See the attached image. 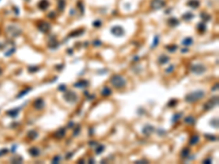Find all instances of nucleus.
I'll use <instances>...</instances> for the list:
<instances>
[{
  "label": "nucleus",
  "instance_id": "obj_54",
  "mask_svg": "<svg viewBox=\"0 0 219 164\" xmlns=\"http://www.w3.org/2000/svg\"><path fill=\"white\" fill-rule=\"evenodd\" d=\"M93 133H94V129L93 128H90V129H89V135L91 136V135H93Z\"/></svg>",
  "mask_w": 219,
  "mask_h": 164
},
{
  "label": "nucleus",
  "instance_id": "obj_57",
  "mask_svg": "<svg viewBox=\"0 0 219 164\" xmlns=\"http://www.w3.org/2000/svg\"><path fill=\"white\" fill-rule=\"evenodd\" d=\"M204 163H211V159H206V160H204Z\"/></svg>",
  "mask_w": 219,
  "mask_h": 164
},
{
  "label": "nucleus",
  "instance_id": "obj_41",
  "mask_svg": "<svg viewBox=\"0 0 219 164\" xmlns=\"http://www.w3.org/2000/svg\"><path fill=\"white\" fill-rule=\"evenodd\" d=\"M77 32H78V31H76V32L74 31V33H71L70 36H79V35H82L83 33H84V30H80L79 33H77Z\"/></svg>",
  "mask_w": 219,
  "mask_h": 164
},
{
  "label": "nucleus",
  "instance_id": "obj_20",
  "mask_svg": "<svg viewBox=\"0 0 219 164\" xmlns=\"http://www.w3.org/2000/svg\"><path fill=\"white\" fill-rule=\"evenodd\" d=\"M187 6L191 7L193 9H196L199 7V1L198 0H188L187 1Z\"/></svg>",
  "mask_w": 219,
  "mask_h": 164
},
{
  "label": "nucleus",
  "instance_id": "obj_32",
  "mask_svg": "<svg viewBox=\"0 0 219 164\" xmlns=\"http://www.w3.org/2000/svg\"><path fill=\"white\" fill-rule=\"evenodd\" d=\"M200 18H202L203 20H204L203 22H205V23H207L208 21H209V20L211 19L209 14H208V13H204V12H203V13H200Z\"/></svg>",
  "mask_w": 219,
  "mask_h": 164
},
{
  "label": "nucleus",
  "instance_id": "obj_13",
  "mask_svg": "<svg viewBox=\"0 0 219 164\" xmlns=\"http://www.w3.org/2000/svg\"><path fill=\"white\" fill-rule=\"evenodd\" d=\"M37 7H38L40 10L45 11L46 9H48V7H49V1L48 0H41L40 2H38V5H37Z\"/></svg>",
  "mask_w": 219,
  "mask_h": 164
},
{
  "label": "nucleus",
  "instance_id": "obj_52",
  "mask_svg": "<svg viewBox=\"0 0 219 164\" xmlns=\"http://www.w3.org/2000/svg\"><path fill=\"white\" fill-rule=\"evenodd\" d=\"M188 50H190V49H188L187 47H185V48H183V49H181V51H182L183 54H186V53H188Z\"/></svg>",
  "mask_w": 219,
  "mask_h": 164
},
{
  "label": "nucleus",
  "instance_id": "obj_40",
  "mask_svg": "<svg viewBox=\"0 0 219 164\" xmlns=\"http://www.w3.org/2000/svg\"><path fill=\"white\" fill-rule=\"evenodd\" d=\"M92 25H93L94 27H101V26H102V21L95 20L93 23H92Z\"/></svg>",
  "mask_w": 219,
  "mask_h": 164
},
{
  "label": "nucleus",
  "instance_id": "obj_14",
  "mask_svg": "<svg viewBox=\"0 0 219 164\" xmlns=\"http://www.w3.org/2000/svg\"><path fill=\"white\" fill-rule=\"evenodd\" d=\"M65 136H66V129L65 128H63V127L59 128V129L54 133V137L56 139H63Z\"/></svg>",
  "mask_w": 219,
  "mask_h": 164
},
{
  "label": "nucleus",
  "instance_id": "obj_21",
  "mask_svg": "<svg viewBox=\"0 0 219 164\" xmlns=\"http://www.w3.org/2000/svg\"><path fill=\"white\" fill-rule=\"evenodd\" d=\"M182 116H183V113H182V112H180V113H175L173 116H172V119H171V122L173 123V124H174V123H177V122H179L180 119L182 118Z\"/></svg>",
  "mask_w": 219,
  "mask_h": 164
},
{
  "label": "nucleus",
  "instance_id": "obj_59",
  "mask_svg": "<svg viewBox=\"0 0 219 164\" xmlns=\"http://www.w3.org/2000/svg\"><path fill=\"white\" fill-rule=\"evenodd\" d=\"M7 152V150H2V151H0V155H2V153H6Z\"/></svg>",
  "mask_w": 219,
  "mask_h": 164
},
{
  "label": "nucleus",
  "instance_id": "obj_22",
  "mask_svg": "<svg viewBox=\"0 0 219 164\" xmlns=\"http://www.w3.org/2000/svg\"><path fill=\"white\" fill-rule=\"evenodd\" d=\"M184 123L187 125H194L195 123H196V119H195V117L194 116H187L184 118Z\"/></svg>",
  "mask_w": 219,
  "mask_h": 164
},
{
  "label": "nucleus",
  "instance_id": "obj_16",
  "mask_svg": "<svg viewBox=\"0 0 219 164\" xmlns=\"http://www.w3.org/2000/svg\"><path fill=\"white\" fill-rule=\"evenodd\" d=\"M198 142H199V136L198 135H194V136H192L191 138H190L188 144H190L191 147H193V146H196Z\"/></svg>",
  "mask_w": 219,
  "mask_h": 164
},
{
  "label": "nucleus",
  "instance_id": "obj_48",
  "mask_svg": "<svg viewBox=\"0 0 219 164\" xmlns=\"http://www.w3.org/2000/svg\"><path fill=\"white\" fill-rule=\"evenodd\" d=\"M47 18H48V19H55V18H56V13H55V12H51L49 14H47Z\"/></svg>",
  "mask_w": 219,
  "mask_h": 164
},
{
  "label": "nucleus",
  "instance_id": "obj_26",
  "mask_svg": "<svg viewBox=\"0 0 219 164\" xmlns=\"http://www.w3.org/2000/svg\"><path fill=\"white\" fill-rule=\"evenodd\" d=\"M194 18V14L192 13V12H186V13H184L182 15V19L184 21H190V20H192Z\"/></svg>",
  "mask_w": 219,
  "mask_h": 164
},
{
  "label": "nucleus",
  "instance_id": "obj_17",
  "mask_svg": "<svg viewBox=\"0 0 219 164\" xmlns=\"http://www.w3.org/2000/svg\"><path fill=\"white\" fill-rule=\"evenodd\" d=\"M112 94V89H110V87H104V88L101 90V95L104 96V97H107Z\"/></svg>",
  "mask_w": 219,
  "mask_h": 164
},
{
  "label": "nucleus",
  "instance_id": "obj_29",
  "mask_svg": "<svg viewBox=\"0 0 219 164\" xmlns=\"http://www.w3.org/2000/svg\"><path fill=\"white\" fill-rule=\"evenodd\" d=\"M58 10L59 11H64V9H65V6H66V0H58Z\"/></svg>",
  "mask_w": 219,
  "mask_h": 164
},
{
  "label": "nucleus",
  "instance_id": "obj_19",
  "mask_svg": "<svg viewBox=\"0 0 219 164\" xmlns=\"http://www.w3.org/2000/svg\"><path fill=\"white\" fill-rule=\"evenodd\" d=\"M58 43H57V40L55 38V37H53L51 41L48 42V47L51 48V49H55V48H57L58 47Z\"/></svg>",
  "mask_w": 219,
  "mask_h": 164
},
{
  "label": "nucleus",
  "instance_id": "obj_15",
  "mask_svg": "<svg viewBox=\"0 0 219 164\" xmlns=\"http://www.w3.org/2000/svg\"><path fill=\"white\" fill-rule=\"evenodd\" d=\"M190 155H191V149H190V147L183 148L182 151H181V158L182 159H187Z\"/></svg>",
  "mask_w": 219,
  "mask_h": 164
},
{
  "label": "nucleus",
  "instance_id": "obj_12",
  "mask_svg": "<svg viewBox=\"0 0 219 164\" xmlns=\"http://www.w3.org/2000/svg\"><path fill=\"white\" fill-rule=\"evenodd\" d=\"M75 88H78V89H84L87 87H89V81L88 80H80V81L76 82L74 84Z\"/></svg>",
  "mask_w": 219,
  "mask_h": 164
},
{
  "label": "nucleus",
  "instance_id": "obj_10",
  "mask_svg": "<svg viewBox=\"0 0 219 164\" xmlns=\"http://www.w3.org/2000/svg\"><path fill=\"white\" fill-rule=\"evenodd\" d=\"M154 130L156 129H154V127L152 126V125H145V126H144V129H142V133H144L145 136L148 137L154 132Z\"/></svg>",
  "mask_w": 219,
  "mask_h": 164
},
{
  "label": "nucleus",
  "instance_id": "obj_36",
  "mask_svg": "<svg viewBox=\"0 0 219 164\" xmlns=\"http://www.w3.org/2000/svg\"><path fill=\"white\" fill-rule=\"evenodd\" d=\"M177 100H175V99L170 100V101H169V103H168L169 107H174V106H177Z\"/></svg>",
  "mask_w": 219,
  "mask_h": 164
},
{
  "label": "nucleus",
  "instance_id": "obj_51",
  "mask_svg": "<svg viewBox=\"0 0 219 164\" xmlns=\"http://www.w3.org/2000/svg\"><path fill=\"white\" fill-rule=\"evenodd\" d=\"M72 154H74V152H69L68 155H66V160H70L72 158Z\"/></svg>",
  "mask_w": 219,
  "mask_h": 164
},
{
  "label": "nucleus",
  "instance_id": "obj_50",
  "mask_svg": "<svg viewBox=\"0 0 219 164\" xmlns=\"http://www.w3.org/2000/svg\"><path fill=\"white\" fill-rule=\"evenodd\" d=\"M74 127H75V123L74 122H70L68 124V126H67V128H69V129H72Z\"/></svg>",
  "mask_w": 219,
  "mask_h": 164
},
{
  "label": "nucleus",
  "instance_id": "obj_60",
  "mask_svg": "<svg viewBox=\"0 0 219 164\" xmlns=\"http://www.w3.org/2000/svg\"><path fill=\"white\" fill-rule=\"evenodd\" d=\"M68 54H69V55H71V54H72V49H71V48H69V50H68Z\"/></svg>",
  "mask_w": 219,
  "mask_h": 164
},
{
  "label": "nucleus",
  "instance_id": "obj_35",
  "mask_svg": "<svg viewBox=\"0 0 219 164\" xmlns=\"http://www.w3.org/2000/svg\"><path fill=\"white\" fill-rule=\"evenodd\" d=\"M40 67L38 66H30L28 67V72H31V73H34V72H37V71L40 70Z\"/></svg>",
  "mask_w": 219,
  "mask_h": 164
},
{
  "label": "nucleus",
  "instance_id": "obj_3",
  "mask_svg": "<svg viewBox=\"0 0 219 164\" xmlns=\"http://www.w3.org/2000/svg\"><path fill=\"white\" fill-rule=\"evenodd\" d=\"M64 99H65L66 102L72 104V103H77L78 101H79V96H78V94L76 93V92H74V91L66 90L65 94H64Z\"/></svg>",
  "mask_w": 219,
  "mask_h": 164
},
{
  "label": "nucleus",
  "instance_id": "obj_39",
  "mask_svg": "<svg viewBox=\"0 0 219 164\" xmlns=\"http://www.w3.org/2000/svg\"><path fill=\"white\" fill-rule=\"evenodd\" d=\"M78 8L80 9V13L81 14L84 13V6H83V3L81 1H78Z\"/></svg>",
  "mask_w": 219,
  "mask_h": 164
},
{
  "label": "nucleus",
  "instance_id": "obj_44",
  "mask_svg": "<svg viewBox=\"0 0 219 164\" xmlns=\"http://www.w3.org/2000/svg\"><path fill=\"white\" fill-rule=\"evenodd\" d=\"M173 70H174V66H173V65H171V66H169V68L165 69V73H170V72H173Z\"/></svg>",
  "mask_w": 219,
  "mask_h": 164
},
{
  "label": "nucleus",
  "instance_id": "obj_1",
  "mask_svg": "<svg viewBox=\"0 0 219 164\" xmlns=\"http://www.w3.org/2000/svg\"><path fill=\"white\" fill-rule=\"evenodd\" d=\"M110 83L112 84V87L117 90H122L126 87L127 84V81L123 76L121 74H113V76L110 78Z\"/></svg>",
  "mask_w": 219,
  "mask_h": 164
},
{
  "label": "nucleus",
  "instance_id": "obj_28",
  "mask_svg": "<svg viewBox=\"0 0 219 164\" xmlns=\"http://www.w3.org/2000/svg\"><path fill=\"white\" fill-rule=\"evenodd\" d=\"M197 30H198L200 33H204L206 31V23L205 22H200L197 24Z\"/></svg>",
  "mask_w": 219,
  "mask_h": 164
},
{
  "label": "nucleus",
  "instance_id": "obj_46",
  "mask_svg": "<svg viewBox=\"0 0 219 164\" xmlns=\"http://www.w3.org/2000/svg\"><path fill=\"white\" fill-rule=\"evenodd\" d=\"M57 90H58V91H63V92H65V91L67 90V87H66V84H61V85H59V87L57 88Z\"/></svg>",
  "mask_w": 219,
  "mask_h": 164
},
{
  "label": "nucleus",
  "instance_id": "obj_7",
  "mask_svg": "<svg viewBox=\"0 0 219 164\" xmlns=\"http://www.w3.org/2000/svg\"><path fill=\"white\" fill-rule=\"evenodd\" d=\"M37 28L40 30L42 33H48L51 31V24L45 21H40L37 24Z\"/></svg>",
  "mask_w": 219,
  "mask_h": 164
},
{
  "label": "nucleus",
  "instance_id": "obj_38",
  "mask_svg": "<svg viewBox=\"0 0 219 164\" xmlns=\"http://www.w3.org/2000/svg\"><path fill=\"white\" fill-rule=\"evenodd\" d=\"M60 160H61V156L60 155H55L54 158L51 159V163L53 164H56V163H59Z\"/></svg>",
  "mask_w": 219,
  "mask_h": 164
},
{
  "label": "nucleus",
  "instance_id": "obj_9",
  "mask_svg": "<svg viewBox=\"0 0 219 164\" xmlns=\"http://www.w3.org/2000/svg\"><path fill=\"white\" fill-rule=\"evenodd\" d=\"M33 107H34L36 110H42L43 108L45 107V102H44V100H43L42 97L36 99L34 102H33Z\"/></svg>",
  "mask_w": 219,
  "mask_h": 164
},
{
  "label": "nucleus",
  "instance_id": "obj_31",
  "mask_svg": "<svg viewBox=\"0 0 219 164\" xmlns=\"http://www.w3.org/2000/svg\"><path fill=\"white\" fill-rule=\"evenodd\" d=\"M205 138L207 139V140H209V141H217V140H218L217 136H215V135H209V133H205Z\"/></svg>",
  "mask_w": 219,
  "mask_h": 164
},
{
  "label": "nucleus",
  "instance_id": "obj_42",
  "mask_svg": "<svg viewBox=\"0 0 219 164\" xmlns=\"http://www.w3.org/2000/svg\"><path fill=\"white\" fill-rule=\"evenodd\" d=\"M19 114V110L18 109H12V112H8V115H11L12 117H15Z\"/></svg>",
  "mask_w": 219,
  "mask_h": 164
},
{
  "label": "nucleus",
  "instance_id": "obj_11",
  "mask_svg": "<svg viewBox=\"0 0 219 164\" xmlns=\"http://www.w3.org/2000/svg\"><path fill=\"white\" fill-rule=\"evenodd\" d=\"M28 153H30V155L33 156V158H37V156L41 155V150L37 147H32L28 149Z\"/></svg>",
  "mask_w": 219,
  "mask_h": 164
},
{
  "label": "nucleus",
  "instance_id": "obj_37",
  "mask_svg": "<svg viewBox=\"0 0 219 164\" xmlns=\"http://www.w3.org/2000/svg\"><path fill=\"white\" fill-rule=\"evenodd\" d=\"M167 49H168V51H170V53H174V51L177 49V45H170V46H167Z\"/></svg>",
  "mask_w": 219,
  "mask_h": 164
},
{
  "label": "nucleus",
  "instance_id": "obj_33",
  "mask_svg": "<svg viewBox=\"0 0 219 164\" xmlns=\"http://www.w3.org/2000/svg\"><path fill=\"white\" fill-rule=\"evenodd\" d=\"M76 126V128L74 127V132H72V137H77L78 135L80 133V131H81V128H80L79 125H75Z\"/></svg>",
  "mask_w": 219,
  "mask_h": 164
},
{
  "label": "nucleus",
  "instance_id": "obj_55",
  "mask_svg": "<svg viewBox=\"0 0 219 164\" xmlns=\"http://www.w3.org/2000/svg\"><path fill=\"white\" fill-rule=\"evenodd\" d=\"M63 67H64V65H58V66H56V69H58V70H63Z\"/></svg>",
  "mask_w": 219,
  "mask_h": 164
},
{
  "label": "nucleus",
  "instance_id": "obj_8",
  "mask_svg": "<svg viewBox=\"0 0 219 164\" xmlns=\"http://www.w3.org/2000/svg\"><path fill=\"white\" fill-rule=\"evenodd\" d=\"M150 6L154 10H159V9L165 7V1L164 0H151Z\"/></svg>",
  "mask_w": 219,
  "mask_h": 164
},
{
  "label": "nucleus",
  "instance_id": "obj_56",
  "mask_svg": "<svg viewBox=\"0 0 219 164\" xmlns=\"http://www.w3.org/2000/svg\"><path fill=\"white\" fill-rule=\"evenodd\" d=\"M158 132H159V135H165V131L164 130H161V129L158 130Z\"/></svg>",
  "mask_w": 219,
  "mask_h": 164
},
{
  "label": "nucleus",
  "instance_id": "obj_47",
  "mask_svg": "<svg viewBox=\"0 0 219 164\" xmlns=\"http://www.w3.org/2000/svg\"><path fill=\"white\" fill-rule=\"evenodd\" d=\"M12 161H13L14 163H20V162L23 161V159L21 158V156H18V158H15V159H12Z\"/></svg>",
  "mask_w": 219,
  "mask_h": 164
},
{
  "label": "nucleus",
  "instance_id": "obj_43",
  "mask_svg": "<svg viewBox=\"0 0 219 164\" xmlns=\"http://www.w3.org/2000/svg\"><path fill=\"white\" fill-rule=\"evenodd\" d=\"M92 45L93 46H102V42L100 40H94L93 42H92Z\"/></svg>",
  "mask_w": 219,
  "mask_h": 164
},
{
  "label": "nucleus",
  "instance_id": "obj_58",
  "mask_svg": "<svg viewBox=\"0 0 219 164\" xmlns=\"http://www.w3.org/2000/svg\"><path fill=\"white\" fill-rule=\"evenodd\" d=\"M89 163H94V159H90V160H89Z\"/></svg>",
  "mask_w": 219,
  "mask_h": 164
},
{
  "label": "nucleus",
  "instance_id": "obj_4",
  "mask_svg": "<svg viewBox=\"0 0 219 164\" xmlns=\"http://www.w3.org/2000/svg\"><path fill=\"white\" fill-rule=\"evenodd\" d=\"M190 70H191L193 73L199 76V74H203L206 71V67L204 65H202V64H195V65H192L191 67H190Z\"/></svg>",
  "mask_w": 219,
  "mask_h": 164
},
{
  "label": "nucleus",
  "instance_id": "obj_45",
  "mask_svg": "<svg viewBox=\"0 0 219 164\" xmlns=\"http://www.w3.org/2000/svg\"><path fill=\"white\" fill-rule=\"evenodd\" d=\"M210 125H211V126H215L216 128H218V119H217V118H214L213 120L210 122Z\"/></svg>",
  "mask_w": 219,
  "mask_h": 164
},
{
  "label": "nucleus",
  "instance_id": "obj_18",
  "mask_svg": "<svg viewBox=\"0 0 219 164\" xmlns=\"http://www.w3.org/2000/svg\"><path fill=\"white\" fill-rule=\"evenodd\" d=\"M28 139H31V140H35V139L38 137V132L34 129H31L28 132Z\"/></svg>",
  "mask_w": 219,
  "mask_h": 164
},
{
  "label": "nucleus",
  "instance_id": "obj_34",
  "mask_svg": "<svg viewBox=\"0 0 219 164\" xmlns=\"http://www.w3.org/2000/svg\"><path fill=\"white\" fill-rule=\"evenodd\" d=\"M30 91H32V88H26L25 90H23V91H21L20 92V94H18V99H20V97H22V96H24V95H26L28 94V92H30Z\"/></svg>",
  "mask_w": 219,
  "mask_h": 164
},
{
  "label": "nucleus",
  "instance_id": "obj_2",
  "mask_svg": "<svg viewBox=\"0 0 219 164\" xmlns=\"http://www.w3.org/2000/svg\"><path fill=\"white\" fill-rule=\"evenodd\" d=\"M204 96H205V91H203V90L193 91V92H190L188 94L185 95V102L196 103V102H198V101H200Z\"/></svg>",
  "mask_w": 219,
  "mask_h": 164
},
{
  "label": "nucleus",
  "instance_id": "obj_6",
  "mask_svg": "<svg viewBox=\"0 0 219 164\" xmlns=\"http://www.w3.org/2000/svg\"><path fill=\"white\" fill-rule=\"evenodd\" d=\"M111 33L114 35V36L122 37V36H124V34H125V30L120 25H115L111 28Z\"/></svg>",
  "mask_w": 219,
  "mask_h": 164
},
{
  "label": "nucleus",
  "instance_id": "obj_25",
  "mask_svg": "<svg viewBox=\"0 0 219 164\" xmlns=\"http://www.w3.org/2000/svg\"><path fill=\"white\" fill-rule=\"evenodd\" d=\"M192 44H193V38H192V37H185L184 40L182 41V45L186 46V47L191 46Z\"/></svg>",
  "mask_w": 219,
  "mask_h": 164
},
{
  "label": "nucleus",
  "instance_id": "obj_49",
  "mask_svg": "<svg viewBox=\"0 0 219 164\" xmlns=\"http://www.w3.org/2000/svg\"><path fill=\"white\" fill-rule=\"evenodd\" d=\"M98 144H99V142H97V141H90L89 142V146H90V147H97Z\"/></svg>",
  "mask_w": 219,
  "mask_h": 164
},
{
  "label": "nucleus",
  "instance_id": "obj_24",
  "mask_svg": "<svg viewBox=\"0 0 219 164\" xmlns=\"http://www.w3.org/2000/svg\"><path fill=\"white\" fill-rule=\"evenodd\" d=\"M158 61H159L160 65H165L167 62L170 61V58H169L168 56H164V55H162V56H160V57H159Z\"/></svg>",
  "mask_w": 219,
  "mask_h": 164
},
{
  "label": "nucleus",
  "instance_id": "obj_23",
  "mask_svg": "<svg viewBox=\"0 0 219 164\" xmlns=\"http://www.w3.org/2000/svg\"><path fill=\"white\" fill-rule=\"evenodd\" d=\"M105 150V146H103V144H98L97 147H95V154L97 155H100L101 153L104 152Z\"/></svg>",
  "mask_w": 219,
  "mask_h": 164
},
{
  "label": "nucleus",
  "instance_id": "obj_30",
  "mask_svg": "<svg viewBox=\"0 0 219 164\" xmlns=\"http://www.w3.org/2000/svg\"><path fill=\"white\" fill-rule=\"evenodd\" d=\"M158 44H159V35H154V42H152V44H151V49L156 48L157 46H158Z\"/></svg>",
  "mask_w": 219,
  "mask_h": 164
},
{
  "label": "nucleus",
  "instance_id": "obj_53",
  "mask_svg": "<svg viewBox=\"0 0 219 164\" xmlns=\"http://www.w3.org/2000/svg\"><path fill=\"white\" fill-rule=\"evenodd\" d=\"M217 90H218V83H216V85H214L213 88H211V91H213V92L214 91H217Z\"/></svg>",
  "mask_w": 219,
  "mask_h": 164
},
{
  "label": "nucleus",
  "instance_id": "obj_27",
  "mask_svg": "<svg viewBox=\"0 0 219 164\" xmlns=\"http://www.w3.org/2000/svg\"><path fill=\"white\" fill-rule=\"evenodd\" d=\"M168 23H169V25H171V26H177L180 24V21L177 20V18H171L170 20L168 21Z\"/></svg>",
  "mask_w": 219,
  "mask_h": 164
},
{
  "label": "nucleus",
  "instance_id": "obj_5",
  "mask_svg": "<svg viewBox=\"0 0 219 164\" xmlns=\"http://www.w3.org/2000/svg\"><path fill=\"white\" fill-rule=\"evenodd\" d=\"M218 104V96H213L208 102H206V104L204 105V110H209L211 108H214L216 105Z\"/></svg>",
  "mask_w": 219,
  "mask_h": 164
}]
</instances>
